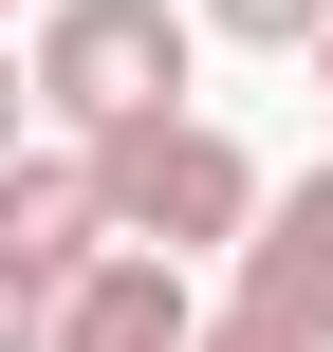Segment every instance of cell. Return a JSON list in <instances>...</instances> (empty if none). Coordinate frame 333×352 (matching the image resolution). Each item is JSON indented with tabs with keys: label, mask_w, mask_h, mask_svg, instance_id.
I'll return each mask as SVG.
<instances>
[{
	"label": "cell",
	"mask_w": 333,
	"mask_h": 352,
	"mask_svg": "<svg viewBox=\"0 0 333 352\" xmlns=\"http://www.w3.org/2000/svg\"><path fill=\"white\" fill-rule=\"evenodd\" d=\"M74 167H93V223H111L130 260H222V241L260 223V148H241L222 111H130V130H93Z\"/></svg>",
	"instance_id": "obj_1"
},
{
	"label": "cell",
	"mask_w": 333,
	"mask_h": 352,
	"mask_svg": "<svg viewBox=\"0 0 333 352\" xmlns=\"http://www.w3.org/2000/svg\"><path fill=\"white\" fill-rule=\"evenodd\" d=\"M19 74H37V111H56V148H93V130H130V111H204V93H185V74H204V19H185V0H37Z\"/></svg>",
	"instance_id": "obj_2"
},
{
	"label": "cell",
	"mask_w": 333,
	"mask_h": 352,
	"mask_svg": "<svg viewBox=\"0 0 333 352\" xmlns=\"http://www.w3.org/2000/svg\"><path fill=\"white\" fill-rule=\"evenodd\" d=\"M222 260H241V297H222V316H241L260 352H333V167L260 186V223H241Z\"/></svg>",
	"instance_id": "obj_3"
},
{
	"label": "cell",
	"mask_w": 333,
	"mask_h": 352,
	"mask_svg": "<svg viewBox=\"0 0 333 352\" xmlns=\"http://www.w3.org/2000/svg\"><path fill=\"white\" fill-rule=\"evenodd\" d=\"M37 352H204V297H185V260H93L56 316H37Z\"/></svg>",
	"instance_id": "obj_4"
},
{
	"label": "cell",
	"mask_w": 333,
	"mask_h": 352,
	"mask_svg": "<svg viewBox=\"0 0 333 352\" xmlns=\"http://www.w3.org/2000/svg\"><path fill=\"white\" fill-rule=\"evenodd\" d=\"M93 260H111V223H93V167H74V148H19V167H0V278L74 297Z\"/></svg>",
	"instance_id": "obj_5"
},
{
	"label": "cell",
	"mask_w": 333,
	"mask_h": 352,
	"mask_svg": "<svg viewBox=\"0 0 333 352\" xmlns=\"http://www.w3.org/2000/svg\"><path fill=\"white\" fill-rule=\"evenodd\" d=\"M185 19H204V37H241V56H315L333 0H185Z\"/></svg>",
	"instance_id": "obj_6"
},
{
	"label": "cell",
	"mask_w": 333,
	"mask_h": 352,
	"mask_svg": "<svg viewBox=\"0 0 333 352\" xmlns=\"http://www.w3.org/2000/svg\"><path fill=\"white\" fill-rule=\"evenodd\" d=\"M19 148H37V74L0 56V167H19Z\"/></svg>",
	"instance_id": "obj_7"
},
{
	"label": "cell",
	"mask_w": 333,
	"mask_h": 352,
	"mask_svg": "<svg viewBox=\"0 0 333 352\" xmlns=\"http://www.w3.org/2000/svg\"><path fill=\"white\" fill-rule=\"evenodd\" d=\"M37 316H56V297H37V278H0V352H37Z\"/></svg>",
	"instance_id": "obj_8"
},
{
	"label": "cell",
	"mask_w": 333,
	"mask_h": 352,
	"mask_svg": "<svg viewBox=\"0 0 333 352\" xmlns=\"http://www.w3.org/2000/svg\"><path fill=\"white\" fill-rule=\"evenodd\" d=\"M204 352H260V334H241V316H204Z\"/></svg>",
	"instance_id": "obj_9"
},
{
	"label": "cell",
	"mask_w": 333,
	"mask_h": 352,
	"mask_svg": "<svg viewBox=\"0 0 333 352\" xmlns=\"http://www.w3.org/2000/svg\"><path fill=\"white\" fill-rule=\"evenodd\" d=\"M315 93H333V19H315Z\"/></svg>",
	"instance_id": "obj_10"
},
{
	"label": "cell",
	"mask_w": 333,
	"mask_h": 352,
	"mask_svg": "<svg viewBox=\"0 0 333 352\" xmlns=\"http://www.w3.org/2000/svg\"><path fill=\"white\" fill-rule=\"evenodd\" d=\"M0 19H19V0H0Z\"/></svg>",
	"instance_id": "obj_11"
}]
</instances>
